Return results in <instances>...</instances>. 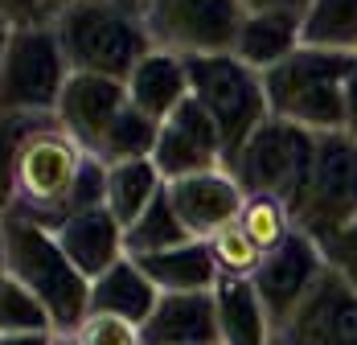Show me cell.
<instances>
[{
	"instance_id": "cell-1",
	"label": "cell",
	"mask_w": 357,
	"mask_h": 345,
	"mask_svg": "<svg viewBox=\"0 0 357 345\" xmlns=\"http://www.w3.org/2000/svg\"><path fill=\"white\" fill-rule=\"evenodd\" d=\"M103 198H107V169L91 161L82 144L54 115L25 140L17 156L4 218H21L45 230H58L74 214L103 206Z\"/></svg>"
},
{
	"instance_id": "cell-26",
	"label": "cell",
	"mask_w": 357,
	"mask_h": 345,
	"mask_svg": "<svg viewBox=\"0 0 357 345\" xmlns=\"http://www.w3.org/2000/svg\"><path fill=\"white\" fill-rule=\"evenodd\" d=\"M8 333H54V321L21 279L0 272V337Z\"/></svg>"
},
{
	"instance_id": "cell-7",
	"label": "cell",
	"mask_w": 357,
	"mask_h": 345,
	"mask_svg": "<svg viewBox=\"0 0 357 345\" xmlns=\"http://www.w3.org/2000/svg\"><path fill=\"white\" fill-rule=\"evenodd\" d=\"M291 222L321 247L357 222V136L328 132L317 140V161L300 202L291 206Z\"/></svg>"
},
{
	"instance_id": "cell-14",
	"label": "cell",
	"mask_w": 357,
	"mask_h": 345,
	"mask_svg": "<svg viewBox=\"0 0 357 345\" xmlns=\"http://www.w3.org/2000/svg\"><path fill=\"white\" fill-rule=\"evenodd\" d=\"M169 202H173L177 218L185 222V230L193 239H210L222 226L238 222V210L247 202V193L226 169H214L185 177V181H169Z\"/></svg>"
},
{
	"instance_id": "cell-15",
	"label": "cell",
	"mask_w": 357,
	"mask_h": 345,
	"mask_svg": "<svg viewBox=\"0 0 357 345\" xmlns=\"http://www.w3.org/2000/svg\"><path fill=\"white\" fill-rule=\"evenodd\" d=\"M140 333H144V345H222L214 292L160 296Z\"/></svg>"
},
{
	"instance_id": "cell-21",
	"label": "cell",
	"mask_w": 357,
	"mask_h": 345,
	"mask_svg": "<svg viewBox=\"0 0 357 345\" xmlns=\"http://www.w3.org/2000/svg\"><path fill=\"white\" fill-rule=\"evenodd\" d=\"M214 300L222 345H275V329L250 279H218Z\"/></svg>"
},
{
	"instance_id": "cell-5",
	"label": "cell",
	"mask_w": 357,
	"mask_h": 345,
	"mask_svg": "<svg viewBox=\"0 0 357 345\" xmlns=\"http://www.w3.org/2000/svg\"><path fill=\"white\" fill-rule=\"evenodd\" d=\"M189 87H193V99L202 103V111L214 119L218 136L226 144V161L271 119L263 74L238 62L234 54L189 58Z\"/></svg>"
},
{
	"instance_id": "cell-27",
	"label": "cell",
	"mask_w": 357,
	"mask_h": 345,
	"mask_svg": "<svg viewBox=\"0 0 357 345\" xmlns=\"http://www.w3.org/2000/svg\"><path fill=\"white\" fill-rule=\"evenodd\" d=\"M210 255L218 263V276L222 279H255V272L263 267V251L247 239V230L238 222L222 226L218 235H210Z\"/></svg>"
},
{
	"instance_id": "cell-17",
	"label": "cell",
	"mask_w": 357,
	"mask_h": 345,
	"mask_svg": "<svg viewBox=\"0 0 357 345\" xmlns=\"http://www.w3.org/2000/svg\"><path fill=\"white\" fill-rule=\"evenodd\" d=\"M128 99L140 107L148 119L165 124L173 111L193 99V87H189V58L169 54V50H152L140 66L128 74Z\"/></svg>"
},
{
	"instance_id": "cell-25",
	"label": "cell",
	"mask_w": 357,
	"mask_h": 345,
	"mask_svg": "<svg viewBox=\"0 0 357 345\" xmlns=\"http://www.w3.org/2000/svg\"><path fill=\"white\" fill-rule=\"evenodd\" d=\"M238 226L247 230V239L255 242L263 255L280 251V247L291 239V230H296L291 210H287L280 198H267V193H247V202L238 210Z\"/></svg>"
},
{
	"instance_id": "cell-19",
	"label": "cell",
	"mask_w": 357,
	"mask_h": 345,
	"mask_svg": "<svg viewBox=\"0 0 357 345\" xmlns=\"http://www.w3.org/2000/svg\"><path fill=\"white\" fill-rule=\"evenodd\" d=\"M156 300H160L156 284L144 276V267L132 255L107 267L99 279H91V316H119V321H132L144 329Z\"/></svg>"
},
{
	"instance_id": "cell-30",
	"label": "cell",
	"mask_w": 357,
	"mask_h": 345,
	"mask_svg": "<svg viewBox=\"0 0 357 345\" xmlns=\"http://www.w3.org/2000/svg\"><path fill=\"white\" fill-rule=\"evenodd\" d=\"M324 259H328V267H337L357 288V222L349 230H341L333 242H324Z\"/></svg>"
},
{
	"instance_id": "cell-8",
	"label": "cell",
	"mask_w": 357,
	"mask_h": 345,
	"mask_svg": "<svg viewBox=\"0 0 357 345\" xmlns=\"http://www.w3.org/2000/svg\"><path fill=\"white\" fill-rule=\"evenodd\" d=\"M70 74L74 70L54 29H17L0 62V111L4 115H58Z\"/></svg>"
},
{
	"instance_id": "cell-24",
	"label": "cell",
	"mask_w": 357,
	"mask_h": 345,
	"mask_svg": "<svg viewBox=\"0 0 357 345\" xmlns=\"http://www.w3.org/2000/svg\"><path fill=\"white\" fill-rule=\"evenodd\" d=\"M189 239H193V235L185 230V222L177 218V210H173V202H169V185H165V193H160V198L123 230V247H128L132 259L169 251V247H181V242H189Z\"/></svg>"
},
{
	"instance_id": "cell-33",
	"label": "cell",
	"mask_w": 357,
	"mask_h": 345,
	"mask_svg": "<svg viewBox=\"0 0 357 345\" xmlns=\"http://www.w3.org/2000/svg\"><path fill=\"white\" fill-rule=\"evenodd\" d=\"M0 345H62L58 333H8L0 337Z\"/></svg>"
},
{
	"instance_id": "cell-13",
	"label": "cell",
	"mask_w": 357,
	"mask_h": 345,
	"mask_svg": "<svg viewBox=\"0 0 357 345\" xmlns=\"http://www.w3.org/2000/svg\"><path fill=\"white\" fill-rule=\"evenodd\" d=\"M128 107H132V99H128V87L123 82L99 78V74H70V82L62 91V103H58V124L95 161L99 148L107 144L111 128L119 124V115Z\"/></svg>"
},
{
	"instance_id": "cell-31",
	"label": "cell",
	"mask_w": 357,
	"mask_h": 345,
	"mask_svg": "<svg viewBox=\"0 0 357 345\" xmlns=\"http://www.w3.org/2000/svg\"><path fill=\"white\" fill-rule=\"evenodd\" d=\"M345 132L357 136V54L354 66H349V78H345Z\"/></svg>"
},
{
	"instance_id": "cell-29",
	"label": "cell",
	"mask_w": 357,
	"mask_h": 345,
	"mask_svg": "<svg viewBox=\"0 0 357 345\" xmlns=\"http://www.w3.org/2000/svg\"><path fill=\"white\" fill-rule=\"evenodd\" d=\"M70 342L78 345H144L140 325L119 321V316H86V325L74 333Z\"/></svg>"
},
{
	"instance_id": "cell-2",
	"label": "cell",
	"mask_w": 357,
	"mask_h": 345,
	"mask_svg": "<svg viewBox=\"0 0 357 345\" xmlns=\"http://www.w3.org/2000/svg\"><path fill=\"white\" fill-rule=\"evenodd\" d=\"M0 259L4 272L21 279L37 300L45 304L54 333L70 342L91 316V279L70 263L54 230L21 222V218H0Z\"/></svg>"
},
{
	"instance_id": "cell-36",
	"label": "cell",
	"mask_w": 357,
	"mask_h": 345,
	"mask_svg": "<svg viewBox=\"0 0 357 345\" xmlns=\"http://www.w3.org/2000/svg\"><path fill=\"white\" fill-rule=\"evenodd\" d=\"M62 345H78V342H62Z\"/></svg>"
},
{
	"instance_id": "cell-22",
	"label": "cell",
	"mask_w": 357,
	"mask_h": 345,
	"mask_svg": "<svg viewBox=\"0 0 357 345\" xmlns=\"http://www.w3.org/2000/svg\"><path fill=\"white\" fill-rule=\"evenodd\" d=\"M165 185H169V181L160 177V169H156L152 161L115 165V169H107V198H103V206H107L111 214H115V222L128 230L144 210L165 193Z\"/></svg>"
},
{
	"instance_id": "cell-20",
	"label": "cell",
	"mask_w": 357,
	"mask_h": 345,
	"mask_svg": "<svg viewBox=\"0 0 357 345\" xmlns=\"http://www.w3.org/2000/svg\"><path fill=\"white\" fill-rule=\"evenodd\" d=\"M136 263L144 267V276L156 284L160 296H173V292H214L218 279H222L206 239H189L181 247L156 251V255H140Z\"/></svg>"
},
{
	"instance_id": "cell-18",
	"label": "cell",
	"mask_w": 357,
	"mask_h": 345,
	"mask_svg": "<svg viewBox=\"0 0 357 345\" xmlns=\"http://www.w3.org/2000/svg\"><path fill=\"white\" fill-rule=\"evenodd\" d=\"M300 45H304V17L300 13H280V8L247 13L238 41H234V58L259 74H267L271 66L287 62Z\"/></svg>"
},
{
	"instance_id": "cell-9",
	"label": "cell",
	"mask_w": 357,
	"mask_h": 345,
	"mask_svg": "<svg viewBox=\"0 0 357 345\" xmlns=\"http://www.w3.org/2000/svg\"><path fill=\"white\" fill-rule=\"evenodd\" d=\"M243 21H247L243 0H152L144 13L152 45L181 58L234 54Z\"/></svg>"
},
{
	"instance_id": "cell-10",
	"label": "cell",
	"mask_w": 357,
	"mask_h": 345,
	"mask_svg": "<svg viewBox=\"0 0 357 345\" xmlns=\"http://www.w3.org/2000/svg\"><path fill=\"white\" fill-rule=\"evenodd\" d=\"M324 267H328L324 247L317 239H308L304 230H291V239L280 251L263 255V267L255 272L250 284H255V292H259V300H263L267 321H271L275 333L291 321V312L304 304V296L317 288Z\"/></svg>"
},
{
	"instance_id": "cell-12",
	"label": "cell",
	"mask_w": 357,
	"mask_h": 345,
	"mask_svg": "<svg viewBox=\"0 0 357 345\" xmlns=\"http://www.w3.org/2000/svg\"><path fill=\"white\" fill-rule=\"evenodd\" d=\"M152 165L160 169L165 181H185V177H197V172L226 169V144H222L214 119L202 111L197 99H189L181 111H173L160 124Z\"/></svg>"
},
{
	"instance_id": "cell-28",
	"label": "cell",
	"mask_w": 357,
	"mask_h": 345,
	"mask_svg": "<svg viewBox=\"0 0 357 345\" xmlns=\"http://www.w3.org/2000/svg\"><path fill=\"white\" fill-rule=\"evenodd\" d=\"M74 0H0L13 29H54Z\"/></svg>"
},
{
	"instance_id": "cell-4",
	"label": "cell",
	"mask_w": 357,
	"mask_h": 345,
	"mask_svg": "<svg viewBox=\"0 0 357 345\" xmlns=\"http://www.w3.org/2000/svg\"><path fill=\"white\" fill-rule=\"evenodd\" d=\"M54 34L74 74H99L115 82H128V74L156 50L144 17L99 0H74Z\"/></svg>"
},
{
	"instance_id": "cell-23",
	"label": "cell",
	"mask_w": 357,
	"mask_h": 345,
	"mask_svg": "<svg viewBox=\"0 0 357 345\" xmlns=\"http://www.w3.org/2000/svg\"><path fill=\"white\" fill-rule=\"evenodd\" d=\"M304 45L357 54V0H312L304 13Z\"/></svg>"
},
{
	"instance_id": "cell-16",
	"label": "cell",
	"mask_w": 357,
	"mask_h": 345,
	"mask_svg": "<svg viewBox=\"0 0 357 345\" xmlns=\"http://www.w3.org/2000/svg\"><path fill=\"white\" fill-rule=\"evenodd\" d=\"M54 235L62 242V251L70 255V263L86 279H99L107 267H115L119 259H128L123 226L115 222V214L107 206H91V210H82V214H74Z\"/></svg>"
},
{
	"instance_id": "cell-32",
	"label": "cell",
	"mask_w": 357,
	"mask_h": 345,
	"mask_svg": "<svg viewBox=\"0 0 357 345\" xmlns=\"http://www.w3.org/2000/svg\"><path fill=\"white\" fill-rule=\"evenodd\" d=\"M247 4V13H271V8H280V13H308V4L312 0H243Z\"/></svg>"
},
{
	"instance_id": "cell-34",
	"label": "cell",
	"mask_w": 357,
	"mask_h": 345,
	"mask_svg": "<svg viewBox=\"0 0 357 345\" xmlns=\"http://www.w3.org/2000/svg\"><path fill=\"white\" fill-rule=\"evenodd\" d=\"M99 4H115V8H123V13H136V17H144L152 0H99Z\"/></svg>"
},
{
	"instance_id": "cell-6",
	"label": "cell",
	"mask_w": 357,
	"mask_h": 345,
	"mask_svg": "<svg viewBox=\"0 0 357 345\" xmlns=\"http://www.w3.org/2000/svg\"><path fill=\"white\" fill-rule=\"evenodd\" d=\"M317 140L321 136L271 115L226 161V172L243 185V193H267V198H280L291 210L300 202L304 185H308V172H312V161H317Z\"/></svg>"
},
{
	"instance_id": "cell-11",
	"label": "cell",
	"mask_w": 357,
	"mask_h": 345,
	"mask_svg": "<svg viewBox=\"0 0 357 345\" xmlns=\"http://www.w3.org/2000/svg\"><path fill=\"white\" fill-rule=\"evenodd\" d=\"M275 345H357V288L337 267H324L317 288L275 333Z\"/></svg>"
},
{
	"instance_id": "cell-35",
	"label": "cell",
	"mask_w": 357,
	"mask_h": 345,
	"mask_svg": "<svg viewBox=\"0 0 357 345\" xmlns=\"http://www.w3.org/2000/svg\"><path fill=\"white\" fill-rule=\"evenodd\" d=\"M13 34H17V29H13V21H8V17H4V8H0V62H4V50H8Z\"/></svg>"
},
{
	"instance_id": "cell-3",
	"label": "cell",
	"mask_w": 357,
	"mask_h": 345,
	"mask_svg": "<svg viewBox=\"0 0 357 345\" xmlns=\"http://www.w3.org/2000/svg\"><path fill=\"white\" fill-rule=\"evenodd\" d=\"M349 66H354V54L300 45L287 62L263 74L271 115L312 132V136L345 132V78H349Z\"/></svg>"
}]
</instances>
